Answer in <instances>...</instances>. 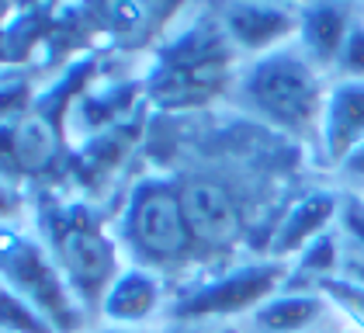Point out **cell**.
Masks as SVG:
<instances>
[{
	"instance_id": "cell-1",
	"label": "cell",
	"mask_w": 364,
	"mask_h": 333,
	"mask_svg": "<svg viewBox=\"0 0 364 333\" xmlns=\"http://www.w3.org/2000/svg\"><path fill=\"white\" fill-rule=\"evenodd\" d=\"M243 59L232 53L215 7L188 11L181 25L164 35L146 73V97L156 111L195 115L229 105Z\"/></svg>"
},
{
	"instance_id": "cell-2",
	"label": "cell",
	"mask_w": 364,
	"mask_h": 333,
	"mask_svg": "<svg viewBox=\"0 0 364 333\" xmlns=\"http://www.w3.org/2000/svg\"><path fill=\"white\" fill-rule=\"evenodd\" d=\"M330 77L312 66L295 46L240 66L229 108L260 132L302 146L312 157L319 115L326 105Z\"/></svg>"
},
{
	"instance_id": "cell-3",
	"label": "cell",
	"mask_w": 364,
	"mask_h": 333,
	"mask_svg": "<svg viewBox=\"0 0 364 333\" xmlns=\"http://www.w3.org/2000/svg\"><path fill=\"white\" fill-rule=\"evenodd\" d=\"M31 226L56 257L70 292L94 319L97 302L129 264L114 229V216H105L84 198H49L42 205H31Z\"/></svg>"
},
{
	"instance_id": "cell-4",
	"label": "cell",
	"mask_w": 364,
	"mask_h": 333,
	"mask_svg": "<svg viewBox=\"0 0 364 333\" xmlns=\"http://www.w3.org/2000/svg\"><path fill=\"white\" fill-rule=\"evenodd\" d=\"M114 229L129 264L170 278L173 288L201 271V257L181 201V184L170 170H149L132 181L114 212Z\"/></svg>"
},
{
	"instance_id": "cell-5",
	"label": "cell",
	"mask_w": 364,
	"mask_h": 333,
	"mask_svg": "<svg viewBox=\"0 0 364 333\" xmlns=\"http://www.w3.org/2000/svg\"><path fill=\"white\" fill-rule=\"evenodd\" d=\"M291 281L288 264L264 253L201 268L173 288L167 327H240Z\"/></svg>"
},
{
	"instance_id": "cell-6",
	"label": "cell",
	"mask_w": 364,
	"mask_h": 333,
	"mask_svg": "<svg viewBox=\"0 0 364 333\" xmlns=\"http://www.w3.org/2000/svg\"><path fill=\"white\" fill-rule=\"evenodd\" d=\"M0 281L25 295L56 333H87L94 327L31 219L0 226Z\"/></svg>"
},
{
	"instance_id": "cell-7",
	"label": "cell",
	"mask_w": 364,
	"mask_h": 333,
	"mask_svg": "<svg viewBox=\"0 0 364 333\" xmlns=\"http://www.w3.org/2000/svg\"><path fill=\"white\" fill-rule=\"evenodd\" d=\"M177 184L201 268H219L236 260L232 253L247 236V205L240 191L208 170L177 174Z\"/></svg>"
},
{
	"instance_id": "cell-8",
	"label": "cell",
	"mask_w": 364,
	"mask_h": 333,
	"mask_svg": "<svg viewBox=\"0 0 364 333\" xmlns=\"http://www.w3.org/2000/svg\"><path fill=\"white\" fill-rule=\"evenodd\" d=\"M343 208H347V194L336 184H312L306 191L291 194L274 212V219L267 222L260 253L281 264H291L319 236L333 233L343 219Z\"/></svg>"
},
{
	"instance_id": "cell-9",
	"label": "cell",
	"mask_w": 364,
	"mask_h": 333,
	"mask_svg": "<svg viewBox=\"0 0 364 333\" xmlns=\"http://www.w3.org/2000/svg\"><path fill=\"white\" fill-rule=\"evenodd\" d=\"M232 53L243 63L264 59L295 46L299 4H267V0H229L212 4Z\"/></svg>"
},
{
	"instance_id": "cell-10",
	"label": "cell",
	"mask_w": 364,
	"mask_h": 333,
	"mask_svg": "<svg viewBox=\"0 0 364 333\" xmlns=\"http://www.w3.org/2000/svg\"><path fill=\"white\" fill-rule=\"evenodd\" d=\"M173 285L170 278L156 275L139 264H125L112 281L105 299L97 302L94 323L114 330H164L167 327Z\"/></svg>"
},
{
	"instance_id": "cell-11",
	"label": "cell",
	"mask_w": 364,
	"mask_h": 333,
	"mask_svg": "<svg viewBox=\"0 0 364 333\" xmlns=\"http://www.w3.org/2000/svg\"><path fill=\"white\" fill-rule=\"evenodd\" d=\"M364 142V87L330 80L326 105L312 142V164L333 177L343 160Z\"/></svg>"
},
{
	"instance_id": "cell-12",
	"label": "cell",
	"mask_w": 364,
	"mask_h": 333,
	"mask_svg": "<svg viewBox=\"0 0 364 333\" xmlns=\"http://www.w3.org/2000/svg\"><path fill=\"white\" fill-rule=\"evenodd\" d=\"M4 136V153H0V174L11 177L14 184L21 177H38L56 166L59 136L53 122L38 111H25L14 122L0 125Z\"/></svg>"
},
{
	"instance_id": "cell-13",
	"label": "cell",
	"mask_w": 364,
	"mask_h": 333,
	"mask_svg": "<svg viewBox=\"0 0 364 333\" xmlns=\"http://www.w3.org/2000/svg\"><path fill=\"white\" fill-rule=\"evenodd\" d=\"M330 323H336V316L326 295L319 288H302L288 281L243 323V333H316Z\"/></svg>"
},
{
	"instance_id": "cell-14",
	"label": "cell",
	"mask_w": 364,
	"mask_h": 333,
	"mask_svg": "<svg viewBox=\"0 0 364 333\" xmlns=\"http://www.w3.org/2000/svg\"><path fill=\"white\" fill-rule=\"evenodd\" d=\"M358 18H361V4H299L295 49L330 77L336 56L343 49L350 28L358 25Z\"/></svg>"
},
{
	"instance_id": "cell-15",
	"label": "cell",
	"mask_w": 364,
	"mask_h": 333,
	"mask_svg": "<svg viewBox=\"0 0 364 333\" xmlns=\"http://www.w3.org/2000/svg\"><path fill=\"white\" fill-rule=\"evenodd\" d=\"M0 333H56L35 305L0 281Z\"/></svg>"
},
{
	"instance_id": "cell-16",
	"label": "cell",
	"mask_w": 364,
	"mask_h": 333,
	"mask_svg": "<svg viewBox=\"0 0 364 333\" xmlns=\"http://www.w3.org/2000/svg\"><path fill=\"white\" fill-rule=\"evenodd\" d=\"M326 295V302L333 309L336 323L347 333H364V285L358 281H326L319 288Z\"/></svg>"
},
{
	"instance_id": "cell-17",
	"label": "cell",
	"mask_w": 364,
	"mask_h": 333,
	"mask_svg": "<svg viewBox=\"0 0 364 333\" xmlns=\"http://www.w3.org/2000/svg\"><path fill=\"white\" fill-rule=\"evenodd\" d=\"M330 80L361 83L364 87V4H361V18H358V25L350 28L343 49H340V56H336L333 70H330Z\"/></svg>"
},
{
	"instance_id": "cell-18",
	"label": "cell",
	"mask_w": 364,
	"mask_h": 333,
	"mask_svg": "<svg viewBox=\"0 0 364 333\" xmlns=\"http://www.w3.org/2000/svg\"><path fill=\"white\" fill-rule=\"evenodd\" d=\"M31 219V201L25 198L21 184H14L11 177L0 174V226L4 222H28Z\"/></svg>"
},
{
	"instance_id": "cell-19",
	"label": "cell",
	"mask_w": 364,
	"mask_h": 333,
	"mask_svg": "<svg viewBox=\"0 0 364 333\" xmlns=\"http://www.w3.org/2000/svg\"><path fill=\"white\" fill-rule=\"evenodd\" d=\"M333 184L350 198H364V142L343 160V166L333 174Z\"/></svg>"
},
{
	"instance_id": "cell-20",
	"label": "cell",
	"mask_w": 364,
	"mask_h": 333,
	"mask_svg": "<svg viewBox=\"0 0 364 333\" xmlns=\"http://www.w3.org/2000/svg\"><path fill=\"white\" fill-rule=\"evenodd\" d=\"M164 333H243L240 327H164Z\"/></svg>"
},
{
	"instance_id": "cell-21",
	"label": "cell",
	"mask_w": 364,
	"mask_h": 333,
	"mask_svg": "<svg viewBox=\"0 0 364 333\" xmlns=\"http://www.w3.org/2000/svg\"><path fill=\"white\" fill-rule=\"evenodd\" d=\"M87 333H164V330H114V327H101V323H94Z\"/></svg>"
},
{
	"instance_id": "cell-22",
	"label": "cell",
	"mask_w": 364,
	"mask_h": 333,
	"mask_svg": "<svg viewBox=\"0 0 364 333\" xmlns=\"http://www.w3.org/2000/svg\"><path fill=\"white\" fill-rule=\"evenodd\" d=\"M316 333H343V327H340V323H330V327H323V330H316Z\"/></svg>"
},
{
	"instance_id": "cell-23",
	"label": "cell",
	"mask_w": 364,
	"mask_h": 333,
	"mask_svg": "<svg viewBox=\"0 0 364 333\" xmlns=\"http://www.w3.org/2000/svg\"><path fill=\"white\" fill-rule=\"evenodd\" d=\"M343 333H347V330H343Z\"/></svg>"
}]
</instances>
